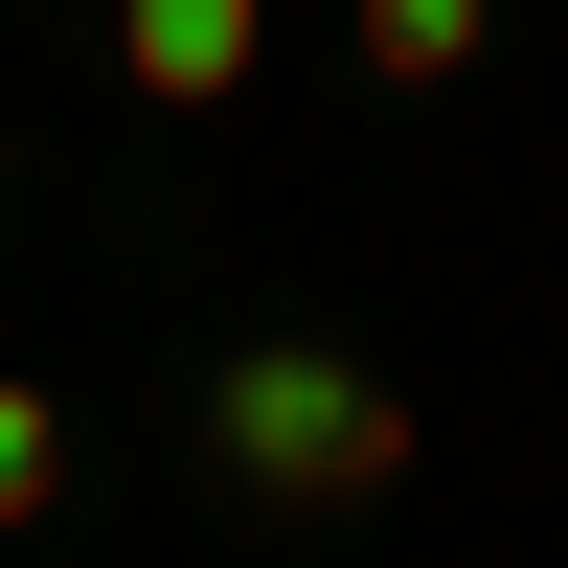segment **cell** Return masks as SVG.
Wrapping results in <instances>:
<instances>
[{"mask_svg":"<svg viewBox=\"0 0 568 568\" xmlns=\"http://www.w3.org/2000/svg\"><path fill=\"white\" fill-rule=\"evenodd\" d=\"M205 455H227L251 500H296V524H342V500H387L433 433H409L387 364H342V342H251V364L205 387Z\"/></svg>","mask_w":568,"mask_h":568,"instance_id":"cell-1","label":"cell"},{"mask_svg":"<svg viewBox=\"0 0 568 568\" xmlns=\"http://www.w3.org/2000/svg\"><path fill=\"white\" fill-rule=\"evenodd\" d=\"M114 69L160 91V114H251V69H273V0H114Z\"/></svg>","mask_w":568,"mask_h":568,"instance_id":"cell-2","label":"cell"},{"mask_svg":"<svg viewBox=\"0 0 568 568\" xmlns=\"http://www.w3.org/2000/svg\"><path fill=\"white\" fill-rule=\"evenodd\" d=\"M342 45H364V91H455L500 45V0H342Z\"/></svg>","mask_w":568,"mask_h":568,"instance_id":"cell-3","label":"cell"},{"mask_svg":"<svg viewBox=\"0 0 568 568\" xmlns=\"http://www.w3.org/2000/svg\"><path fill=\"white\" fill-rule=\"evenodd\" d=\"M45 500H69V409L0 387V524H45Z\"/></svg>","mask_w":568,"mask_h":568,"instance_id":"cell-4","label":"cell"}]
</instances>
